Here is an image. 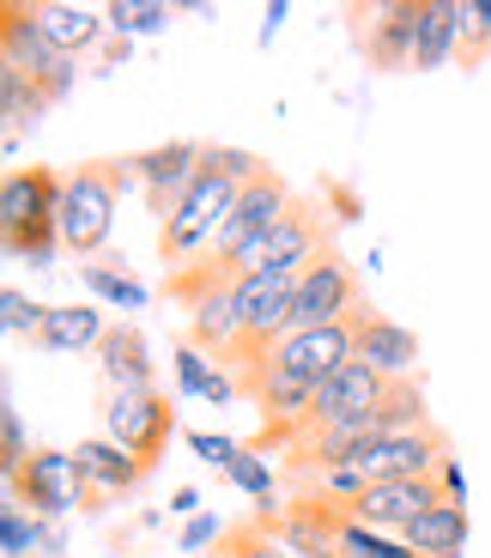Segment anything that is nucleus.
<instances>
[{
    "label": "nucleus",
    "instance_id": "2",
    "mask_svg": "<svg viewBox=\"0 0 491 558\" xmlns=\"http://www.w3.org/2000/svg\"><path fill=\"white\" fill-rule=\"evenodd\" d=\"M61 182L42 165H19L0 177V255L49 267L61 250Z\"/></svg>",
    "mask_w": 491,
    "mask_h": 558
},
{
    "label": "nucleus",
    "instance_id": "3",
    "mask_svg": "<svg viewBox=\"0 0 491 558\" xmlns=\"http://www.w3.org/2000/svg\"><path fill=\"white\" fill-rule=\"evenodd\" d=\"M231 292H237V267L225 262H188L170 274V298L188 304V335H195V347L212 364H225L231 347H237V304H231Z\"/></svg>",
    "mask_w": 491,
    "mask_h": 558
},
{
    "label": "nucleus",
    "instance_id": "18",
    "mask_svg": "<svg viewBox=\"0 0 491 558\" xmlns=\"http://www.w3.org/2000/svg\"><path fill=\"white\" fill-rule=\"evenodd\" d=\"M73 468H79V480L91 492H110V498L134 492L146 474H152L146 461H134L122 444H110V437H85V444H73Z\"/></svg>",
    "mask_w": 491,
    "mask_h": 558
},
{
    "label": "nucleus",
    "instance_id": "17",
    "mask_svg": "<svg viewBox=\"0 0 491 558\" xmlns=\"http://www.w3.org/2000/svg\"><path fill=\"white\" fill-rule=\"evenodd\" d=\"M419 13H425V0H394V7H382V13L370 19V25H365V56H370V68H382V73L413 68Z\"/></svg>",
    "mask_w": 491,
    "mask_h": 558
},
{
    "label": "nucleus",
    "instance_id": "5",
    "mask_svg": "<svg viewBox=\"0 0 491 558\" xmlns=\"http://www.w3.org/2000/svg\"><path fill=\"white\" fill-rule=\"evenodd\" d=\"M328 255V225H322V207L309 201H292L285 219L255 243L249 255L237 262V274H273V279H304L309 267Z\"/></svg>",
    "mask_w": 491,
    "mask_h": 558
},
{
    "label": "nucleus",
    "instance_id": "38",
    "mask_svg": "<svg viewBox=\"0 0 491 558\" xmlns=\"http://www.w3.org/2000/svg\"><path fill=\"white\" fill-rule=\"evenodd\" d=\"M170 510H183V517H195V510H200V492H195V486H183V492H176V504H170Z\"/></svg>",
    "mask_w": 491,
    "mask_h": 558
},
{
    "label": "nucleus",
    "instance_id": "8",
    "mask_svg": "<svg viewBox=\"0 0 491 558\" xmlns=\"http://www.w3.org/2000/svg\"><path fill=\"white\" fill-rule=\"evenodd\" d=\"M7 486H13V498L25 504V510H37V517H67V510H85V504H91V486H85L79 468H73V449H30Z\"/></svg>",
    "mask_w": 491,
    "mask_h": 558
},
{
    "label": "nucleus",
    "instance_id": "30",
    "mask_svg": "<svg viewBox=\"0 0 491 558\" xmlns=\"http://www.w3.org/2000/svg\"><path fill=\"white\" fill-rule=\"evenodd\" d=\"M486 56H491V0H462V61L474 68Z\"/></svg>",
    "mask_w": 491,
    "mask_h": 558
},
{
    "label": "nucleus",
    "instance_id": "27",
    "mask_svg": "<svg viewBox=\"0 0 491 558\" xmlns=\"http://www.w3.org/2000/svg\"><path fill=\"white\" fill-rule=\"evenodd\" d=\"M30 110H42V92L0 56V122H25Z\"/></svg>",
    "mask_w": 491,
    "mask_h": 558
},
{
    "label": "nucleus",
    "instance_id": "29",
    "mask_svg": "<svg viewBox=\"0 0 491 558\" xmlns=\"http://www.w3.org/2000/svg\"><path fill=\"white\" fill-rule=\"evenodd\" d=\"M42 310H49V304H37V298H25L19 286H0V335H30V340H37V328H42Z\"/></svg>",
    "mask_w": 491,
    "mask_h": 558
},
{
    "label": "nucleus",
    "instance_id": "19",
    "mask_svg": "<svg viewBox=\"0 0 491 558\" xmlns=\"http://www.w3.org/2000/svg\"><path fill=\"white\" fill-rule=\"evenodd\" d=\"M98 371L110 383V395H146L152 389V359H146V340L134 328H110L98 340Z\"/></svg>",
    "mask_w": 491,
    "mask_h": 558
},
{
    "label": "nucleus",
    "instance_id": "6",
    "mask_svg": "<svg viewBox=\"0 0 491 558\" xmlns=\"http://www.w3.org/2000/svg\"><path fill=\"white\" fill-rule=\"evenodd\" d=\"M0 56L13 61L30 85L42 92V104H56L73 85V61L56 56V43L42 37L37 7H19V0H0Z\"/></svg>",
    "mask_w": 491,
    "mask_h": 558
},
{
    "label": "nucleus",
    "instance_id": "39",
    "mask_svg": "<svg viewBox=\"0 0 491 558\" xmlns=\"http://www.w3.org/2000/svg\"><path fill=\"white\" fill-rule=\"evenodd\" d=\"M316 558H340V553H334V546H328V553H316Z\"/></svg>",
    "mask_w": 491,
    "mask_h": 558
},
{
    "label": "nucleus",
    "instance_id": "7",
    "mask_svg": "<svg viewBox=\"0 0 491 558\" xmlns=\"http://www.w3.org/2000/svg\"><path fill=\"white\" fill-rule=\"evenodd\" d=\"M292 189H285V177L280 170H261V177L249 182L237 195V207H231V219L219 225V238H212V250H207V262H225V267H237L243 255L255 250V243L273 231V225L285 219V207H292Z\"/></svg>",
    "mask_w": 491,
    "mask_h": 558
},
{
    "label": "nucleus",
    "instance_id": "11",
    "mask_svg": "<svg viewBox=\"0 0 491 558\" xmlns=\"http://www.w3.org/2000/svg\"><path fill=\"white\" fill-rule=\"evenodd\" d=\"M261 371L273 377H292V383H309V389H322L334 377L340 364H352V322H334V328H304V335H285L280 347L255 359Z\"/></svg>",
    "mask_w": 491,
    "mask_h": 558
},
{
    "label": "nucleus",
    "instance_id": "32",
    "mask_svg": "<svg viewBox=\"0 0 491 558\" xmlns=\"http://www.w3.org/2000/svg\"><path fill=\"white\" fill-rule=\"evenodd\" d=\"M225 474H231V486H237V492H249L255 504H267V498H273V468H267V456H255L249 444L237 449V461H231Z\"/></svg>",
    "mask_w": 491,
    "mask_h": 558
},
{
    "label": "nucleus",
    "instance_id": "22",
    "mask_svg": "<svg viewBox=\"0 0 491 558\" xmlns=\"http://www.w3.org/2000/svg\"><path fill=\"white\" fill-rule=\"evenodd\" d=\"M462 49V0H425L419 43H413V73H431Z\"/></svg>",
    "mask_w": 491,
    "mask_h": 558
},
{
    "label": "nucleus",
    "instance_id": "1",
    "mask_svg": "<svg viewBox=\"0 0 491 558\" xmlns=\"http://www.w3.org/2000/svg\"><path fill=\"white\" fill-rule=\"evenodd\" d=\"M261 170L267 165L255 153H237V146H200V170H195V182H188V195L176 201V213H170L164 225H158V255H164L170 274L188 267L200 250H212L219 225L231 219L237 195L261 177Z\"/></svg>",
    "mask_w": 491,
    "mask_h": 558
},
{
    "label": "nucleus",
    "instance_id": "13",
    "mask_svg": "<svg viewBox=\"0 0 491 558\" xmlns=\"http://www.w3.org/2000/svg\"><path fill=\"white\" fill-rule=\"evenodd\" d=\"M394 395V377L370 371V364H340L334 377L316 389V407H309V425H358V418L382 413V401Z\"/></svg>",
    "mask_w": 491,
    "mask_h": 558
},
{
    "label": "nucleus",
    "instance_id": "12",
    "mask_svg": "<svg viewBox=\"0 0 491 558\" xmlns=\"http://www.w3.org/2000/svg\"><path fill=\"white\" fill-rule=\"evenodd\" d=\"M443 461H450V437L437 432V425H419V432L377 437V444L358 456V474H365L370 486H382V480H431Z\"/></svg>",
    "mask_w": 491,
    "mask_h": 558
},
{
    "label": "nucleus",
    "instance_id": "14",
    "mask_svg": "<svg viewBox=\"0 0 491 558\" xmlns=\"http://www.w3.org/2000/svg\"><path fill=\"white\" fill-rule=\"evenodd\" d=\"M127 170H134V182L146 189V207H152L158 225H164L170 213H176V201L188 195V182H195L200 146L195 140H164V146H152V153H134Z\"/></svg>",
    "mask_w": 491,
    "mask_h": 558
},
{
    "label": "nucleus",
    "instance_id": "24",
    "mask_svg": "<svg viewBox=\"0 0 491 558\" xmlns=\"http://www.w3.org/2000/svg\"><path fill=\"white\" fill-rule=\"evenodd\" d=\"M37 25L42 37L56 43V56H85L91 43L103 37V13L98 7H67V0H56V7H37Z\"/></svg>",
    "mask_w": 491,
    "mask_h": 558
},
{
    "label": "nucleus",
    "instance_id": "23",
    "mask_svg": "<svg viewBox=\"0 0 491 558\" xmlns=\"http://www.w3.org/2000/svg\"><path fill=\"white\" fill-rule=\"evenodd\" d=\"M110 335L103 316L91 304H49L42 310V328H37V347L42 352H85Z\"/></svg>",
    "mask_w": 491,
    "mask_h": 558
},
{
    "label": "nucleus",
    "instance_id": "16",
    "mask_svg": "<svg viewBox=\"0 0 491 558\" xmlns=\"http://www.w3.org/2000/svg\"><path fill=\"white\" fill-rule=\"evenodd\" d=\"M352 359L382 371V377H413V364H419V335L401 328V322L377 316V310H358L352 316Z\"/></svg>",
    "mask_w": 491,
    "mask_h": 558
},
{
    "label": "nucleus",
    "instance_id": "9",
    "mask_svg": "<svg viewBox=\"0 0 491 558\" xmlns=\"http://www.w3.org/2000/svg\"><path fill=\"white\" fill-rule=\"evenodd\" d=\"M358 310H365V298H358V274H352V267L340 262L334 250H328L322 262L297 279V292H292V335H304V328H334V322H352Z\"/></svg>",
    "mask_w": 491,
    "mask_h": 558
},
{
    "label": "nucleus",
    "instance_id": "36",
    "mask_svg": "<svg viewBox=\"0 0 491 558\" xmlns=\"http://www.w3.org/2000/svg\"><path fill=\"white\" fill-rule=\"evenodd\" d=\"M207 541H219V517H195V522H188L183 553H188V558H200V546H207Z\"/></svg>",
    "mask_w": 491,
    "mask_h": 558
},
{
    "label": "nucleus",
    "instance_id": "21",
    "mask_svg": "<svg viewBox=\"0 0 491 558\" xmlns=\"http://www.w3.org/2000/svg\"><path fill=\"white\" fill-rule=\"evenodd\" d=\"M316 498V492H309ZM322 517H328V546H334L340 558H419L401 534H382V529H365V522H352L340 504L322 498Z\"/></svg>",
    "mask_w": 491,
    "mask_h": 558
},
{
    "label": "nucleus",
    "instance_id": "35",
    "mask_svg": "<svg viewBox=\"0 0 491 558\" xmlns=\"http://www.w3.org/2000/svg\"><path fill=\"white\" fill-rule=\"evenodd\" d=\"M188 449H195L200 461H212V468H231L243 444H231V437H212V432H188Z\"/></svg>",
    "mask_w": 491,
    "mask_h": 558
},
{
    "label": "nucleus",
    "instance_id": "10",
    "mask_svg": "<svg viewBox=\"0 0 491 558\" xmlns=\"http://www.w3.org/2000/svg\"><path fill=\"white\" fill-rule=\"evenodd\" d=\"M170 432H176V407H170V395H158V389H146V395H110V407H103V437H110V444H122L127 456L146 461V468L164 456Z\"/></svg>",
    "mask_w": 491,
    "mask_h": 558
},
{
    "label": "nucleus",
    "instance_id": "25",
    "mask_svg": "<svg viewBox=\"0 0 491 558\" xmlns=\"http://www.w3.org/2000/svg\"><path fill=\"white\" fill-rule=\"evenodd\" d=\"M79 279H85V292L103 298V304H115V310H140V304H146V286H140V279L115 274V267H103V262H85Z\"/></svg>",
    "mask_w": 491,
    "mask_h": 558
},
{
    "label": "nucleus",
    "instance_id": "37",
    "mask_svg": "<svg viewBox=\"0 0 491 558\" xmlns=\"http://www.w3.org/2000/svg\"><path fill=\"white\" fill-rule=\"evenodd\" d=\"M437 486H443V498L450 504H467V480H462V461H443V468H437Z\"/></svg>",
    "mask_w": 491,
    "mask_h": 558
},
{
    "label": "nucleus",
    "instance_id": "31",
    "mask_svg": "<svg viewBox=\"0 0 491 558\" xmlns=\"http://www.w3.org/2000/svg\"><path fill=\"white\" fill-rule=\"evenodd\" d=\"M225 364H212L207 352L188 340V347H176V395H200L207 401V389H212V377H219Z\"/></svg>",
    "mask_w": 491,
    "mask_h": 558
},
{
    "label": "nucleus",
    "instance_id": "28",
    "mask_svg": "<svg viewBox=\"0 0 491 558\" xmlns=\"http://www.w3.org/2000/svg\"><path fill=\"white\" fill-rule=\"evenodd\" d=\"M164 19H170L164 0H110V7H103V25L122 31V37H134V31H158Z\"/></svg>",
    "mask_w": 491,
    "mask_h": 558
},
{
    "label": "nucleus",
    "instance_id": "15",
    "mask_svg": "<svg viewBox=\"0 0 491 558\" xmlns=\"http://www.w3.org/2000/svg\"><path fill=\"white\" fill-rule=\"evenodd\" d=\"M431 504H450L443 498V486L431 480H382V486H365L358 498L346 504L352 522H365V529H382V534H401L407 522H419Z\"/></svg>",
    "mask_w": 491,
    "mask_h": 558
},
{
    "label": "nucleus",
    "instance_id": "4",
    "mask_svg": "<svg viewBox=\"0 0 491 558\" xmlns=\"http://www.w3.org/2000/svg\"><path fill=\"white\" fill-rule=\"evenodd\" d=\"M127 177H134L127 158L122 165L103 158V165H79L67 182H61V250H73V255H98L103 250Z\"/></svg>",
    "mask_w": 491,
    "mask_h": 558
},
{
    "label": "nucleus",
    "instance_id": "34",
    "mask_svg": "<svg viewBox=\"0 0 491 558\" xmlns=\"http://www.w3.org/2000/svg\"><path fill=\"white\" fill-rule=\"evenodd\" d=\"M30 546H56V534H42L30 517H19V510H0V553L25 558Z\"/></svg>",
    "mask_w": 491,
    "mask_h": 558
},
{
    "label": "nucleus",
    "instance_id": "20",
    "mask_svg": "<svg viewBox=\"0 0 491 558\" xmlns=\"http://www.w3.org/2000/svg\"><path fill=\"white\" fill-rule=\"evenodd\" d=\"M467 534H474L467 504H431L419 522H407V529H401V541H407L419 558H462L467 553Z\"/></svg>",
    "mask_w": 491,
    "mask_h": 558
},
{
    "label": "nucleus",
    "instance_id": "26",
    "mask_svg": "<svg viewBox=\"0 0 491 558\" xmlns=\"http://www.w3.org/2000/svg\"><path fill=\"white\" fill-rule=\"evenodd\" d=\"M219 558H297V553L285 541H273V534H267V517H255L249 529H237V534H225V541H219Z\"/></svg>",
    "mask_w": 491,
    "mask_h": 558
},
{
    "label": "nucleus",
    "instance_id": "33",
    "mask_svg": "<svg viewBox=\"0 0 491 558\" xmlns=\"http://www.w3.org/2000/svg\"><path fill=\"white\" fill-rule=\"evenodd\" d=\"M25 456H30V449H25V418H19L13 401L0 395V480H13Z\"/></svg>",
    "mask_w": 491,
    "mask_h": 558
}]
</instances>
